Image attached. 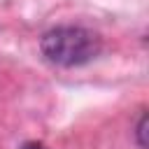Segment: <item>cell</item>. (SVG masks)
Listing matches in <instances>:
<instances>
[{
    "mask_svg": "<svg viewBox=\"0 0 149 149\" xmlns=\"http://www.w3.org/2000/svg\"><path fill=\"white\" fill-rule=\"evenodd\" d=\"M40 49L44 58L61 68H74L93 61L100 51V40L95 33L79 26H61L44 33Z\"/></svg>",
    "mask_w": 149,
    "mask_h": 149,
    "instance_id": "cell-1",
    "label": "cell"
},
{
    "mask_svg": "<svg viewBox=\"0 0 149 149\" xmlns=\"http://www.w3.org/2000/svg\"><path fill=\"white\" fill-rule=\"evenodd\" d=\"M137 142H140V147H147V114L140 116V123H137Z\"/></svg>",
    "mask_w": 149,
    "mask_h": 149,
    "instance_id": "cell-2",
    "label": "cell"
},
{
    "mask_svg": "<svg viewBox=\"0 0 149 149\" xmlns=\"http://www.w3.org/2000/svg\"><path fill=\"white\" fill-rule=\"evenodd\" d=\"M21 149H47V147H44L42 142H26Z\"/></svg>",
    "mask_w": 149,
    "mask_h": 149,
    "instance_id": "cell-3",
    "label": "cell"
}]
</instances>
